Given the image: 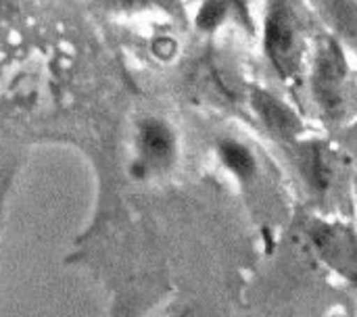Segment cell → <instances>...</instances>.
Masks as SVG:
<instances>
[{"label": "cell", "instance_id": "1", "mask_svg": "<svg viewBox=\"0 0 357 317\" xmlns=\"http://www.w3.org/2000/svg\"><path fill=\"white\" fill-rule=\"evenodd\" d=\"M264 50L284 82L297 79L303 63L301 25L287 0H274L264 23Z\"/></svg>", "mask_w": 357, "mask_h": 317}, {"label": "cell", "instance_id": "2", "mask_svg": "<svg viewBox=\"0 0 357 317\" xmlns=\"http://www.w3.org/2000/svg\"><path fill=\"white\" fill-rule=\"evenodd\" d=\"M347 61L339 38H324L318 44L312 65V94L328 117H339L347 96Z\"/></svg>", "mask_w": 357, "mask_h": 317}, {"label": "cell", "instance_id": "3", "mask_svg": "<svg viewBox=\"0 0 357 317\" xmlns=\"http://www.w3.org/2000/svg\"><path fill=\"white\" fill-rule=\"evenodd\" d=\"M310 238L335 274L357 284V232L351 226L316 219L310 224Z\"/></svg>", "mask_w": 357, "mask_h": 317}, {"label": "cell", "instance_id": "4", "mask_svg": "<svg viewBox=\"0 0 357 317\" xmlns=\"http://www.w3.org/2000/svg\"><path fill=\"white\" fill-rule=\"evenodd\" d=\"M136 159L151 173L165 171L176 161L178 138L172 125L159 117H144L136 125Z\"/></svg>", "mask_w": 357, "mask_h": 317}, {"label": "cell", "instance_id": "5", "mask_svg": "<svg viewBox=\"0 0 357 317\" xmlns=\"http://www.w3.org/2000/svg\"><path fill=\"white\" fill-rule=\"evenodd\" d=\"M251 107L266 125V130L284 144H297L305 132L301 117L278 96L264 88L251 90Z\"/></svg>", "mask_w": 357, "mask_h": 317}, {"label": "cell", "instance_id": "6", "mask_svg": "<svg viewBox=\"0 0 357 317\" xmlns=\"http://www.w3.org/2000/svg\"><path fill=\"white\" fill-rule=\"evenodd\" d=\"M297 159L307 186L316 194L324 196L339 184L341 163L335 148H331L326 142H305L299 148Z\"/></svg>", "mask_w": 357, "mask_h": 317}, {"label": "cell", "instance_id": "7", "mask_svg": "<svg viewBox=\"0 0 357 317\" xmlns=\"http://www.w3.org/2000/svg\"><path fill=\"white\" fill-rule=\"evenodd\" d=\"M337 38L357 48V0H314Z\"/></svg>", "mask_w": 357, "mask_h": 317}, {"label": "cell", "instance_id": "8", "mask_svg": "<svg viewBox=\"0 0 357 317\" xmlns=\"http://www.w3.org/2000/svg\"><path fill=\"white\" fill-rule=\"evenodd\" d=\"M218 155H220V161L228 167L230 173L236 176L238 182L247 184L255 178L257 159L243 142L234 138H224L218 142Z\"/></svg>", "mask_w": 357, "mask_h": 317}, {"label": "cell", "instance_id": "9", "mask_svg": "<svg viewBox=\"0 0 357 317\" xmlns=\"http://www.w3.org/2000/svg\"><path fill=\"white\" fill-rule=\"evenodd\" d=\"M230 10L247 15L245 0H203L195 23L201 31H215L228 19Z\"/></svg>", "mask_w": 357, "mask_h": 317}, {"label": "cell", "instance_id": "10", "mask_svg": "<svg viewBox=\"0 0 357 317\" xmlns=\"http://www.w3.org/2000/svg\"><path fill=\"white\" fill-rule=\"evenodd\" d=\"M113 4L123 10H138V8L146 6V0H113Z\"/></svg>", "mask_w": 357, "mask_h": 317}, {"label": "cell", "instance_id": "11", "mask_svg": "<svg viewBox=\"0 0 357 317\" xmlns=\"http://www.w3.org/2000/svg\"><path fill=\"white\" fill-rule=\"evenodd\" d=\"M345 144H347V148L357 157V123L354 127L347 130V134H345Z\"/></svg>", "mask_w": 357, "mask_h": 317}, {"label": "cell", "instance_id": "12", "mask_svg": "<svg viewBox=\"0 0 357 317\" xmlns=\"http://www.w3.org/2000/svg\"><path fill=\"white\" fill-rule=\"evenodd\" d=\"M356 205H357V180H356Z\"/></svg>", "mask_w": 357, "mask_h": 317}]
</instances>
